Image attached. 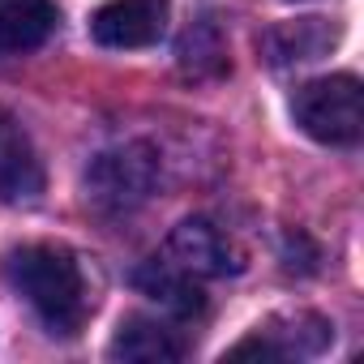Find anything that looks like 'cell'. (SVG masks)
<instances>
[{"mask_svg":"<svg viewBox=\"0 0 364 364\" xmlns=\"http://www.w3.org/2000/svg\"><path fill=\"white\" fill-rule=\"evenodd\" d=\"M5 274L52 334L69 338L82 330V321L90 313V296H86V274L69 249H60V245L14 249L5 262Z\"/></svg>","mask_w":364,"mask_h":364,"instance_id":"1","label":"cell"},{"mask_svg":"<svg viewBox=\"0 0 364 364\" xmlns=\"http://www.w3.org/2000/svg\"><path fill=\"white\" fill-rule=\"evenodd\" d=\"M291 116L296 124L326 146H355L360 129H364V112H360V82L351 73H330V77H313L291 95Z\"/></svg>","mask_w":364,"mask_h":364,"instance_id":"2","label":"cell"},{"mask_svg":"<svg viewBox=\"0 0 364 364\" xmlns=\"http://www.w3.org/2000/svg\"><path fill=\"white\" fill-rule=\"evenodd\" d=\"M159 163L146 146H120L112 154H99L86 171V193L103 210H129L150 198Z\"/></svg>","mask_w":364,"mask_h":364,"instance_id":"3","label":"cell"},{"mask_svg":"<svg viewBox=\"0 0 364 364\" xmlns=\"http://www.w3.org/2000/svg\"><path fill=\"white\" fill-rule=\"evenodd\" d=\"M171 0H107V5L90 18V35L99 48H150L167 31Z\"/></svg>","mask_w":364,"mask_h":364,"instance_id":"4","label":"cell"},{"mask_svg":"<svg viewBox=\"0 0 364 364\" xmlns=\"http://www.w3.org/2000/svg\"><path fill=\"white\" fill-rule=\"evenodd\" d=\"M167 262L180 266L185 274L202 279V274H236L240 270V253L232 249V240L206 223V219H189L180 223L167 240Z\"/></svg>","mask_w":364,"mask_h":364,"instance_id":"5","label":"cell"},{"mask_svg":"<svg viewBox=\"0 0 364 364\" xmlns=\"http://www.w3.org/2000/svg\"><path fill=\"white\" fill-rule=\"evenodd\" d=\"M43 193V163L26 129L0 112V202H35Z\"/></svg>","mask_w":364,"mask_h":364,"instance_id":"6","label":"cell"},{"mask_svg":"<svg viewBox=\"0 0 364 364\" xmlns=\"http://www.w3.org/2000/svg\"><path fill=\"white\" fill-rule=\"evenodd\" d=\"M60 9L56 0H0V56H22L48 43Z\"/></svg>","mask_w":364,"mask_h":364,"instance_id":"7","label":"cell"},{"mask_svg":"<svg viewBox=\"0 0 364 364\" xmlns=\"http://www.w3.org/2000/svg\"><path fill=\"white\" fill-rule=\"evenodd\" d=\"M112 360H129V364H167V360H180L185 355V343L176 338V330H167L163 321H150V317H124L112 347H107Z\"/></svg>","mask_w":364,"mask_h":364,"instance_id":"8","label":"cell"},{"mask_svg":"<svg viewBox=\"0 0 364 364\" xmlns=\"http://www.w3.org/2000/svg\"><path fill=\"white\" fill-rule=\"evenodd\" d=\"M137 287L150 296V300H159L163 309H171L176 317H193V313H202V291H198V283H193V274H185L180 266H171V262H150V266H141L137 270Z\"/></svg>","mask_w":364,"mask_h":364,"instance_id":"9","label":"cell"},{"mask_svg":"<svg viewBox=\"0 0 364 364\" xmlns=\"http://www.w3.org/2000/svg\"><path fill=\"white\" fill-rule=\"evenodd\" d=\"M334 43V26H326L321 18H300V22H283V26H274L266 39H262V48H266V56L274 60V65H291V60H313V56H321L326 48Z\"/></svg>","mask_w":364,"mask_h":364,"instance_id":"10","label":"cell"}]
</instances>
